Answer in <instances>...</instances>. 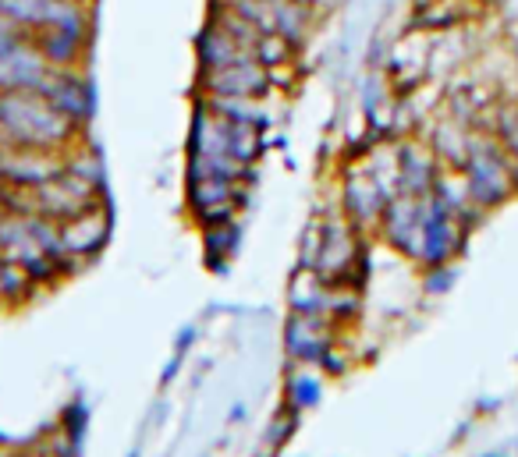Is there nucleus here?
<instances>
[{
	"label": "nucleus",
	"mask_w": 518,
	"mask_h": 457,
	"mask_svg": "<svg viewBox=\"0 0 518 457\" xmlns=\"http://www.w3.org/2000/svg\"><path fill=\"white\" fill-rule=\"evenodd\" d=\"M82 135L86 132H79L71 121H64L40 93H29V89L0 93V139L8 146L64 153Z\"/></svg>",
	"instance_id": "1"
},
{
	"label": "nucleus",
	"mask_w": 518,
	"mask_h": 457,
	"mask_svg": "<svg viewBox=\"0 0 518 457\" xmlns=\"http://www.w3.org/2000/svg\"><path fill=\"white\" fill-rule=\"evenodd\" d=\"M458 174H462L465 192L479 210L501 206L508 195H515V188H511V156L504 153L494 135L469 139V153H465Z\"/></svg>",
	"instance_id": "2"
},
{
	"label": "nucleus",
	"mask_w": 518,
	"mask_h": 457,
	"mask_svg": "<svg viewBox=\"0 0 518 457\" xmlns=\"http://www.w3.org/2000/svg\"><path fill=\"white\" fill-rule=\"evenodd\" d=\"M64 121H71L79 132H86L96 117V86L89 68H71V71H54L43 78V86L36 89Z\"/></svg>",
	"instance_id": "3"
},
{
	"label": "nucleus",
	"mask_w": 518,
	"mask_h": 457,
	"mask_svg": "<svg viewBox=\"0 0 518 457\" xmlns=\"http://www.w3.org/2000/svg\"><path fill=\"white\" fill-rule=\"evenodd\" d=\"M196 86L199 96H259V100L274 89L270 86V71L252 57H242V61L217 71H199Z\"/></svg>",
	"instance_id": "4"
},
{
	"label": "nucleus",
	"mask_w": 518,
	"mask_h": 457,
	"mask_svg": "<svg viewBox=\"0 0 518 457\" xmlns=\"http://www.w3.org/2000/svg\"><path fill=\"white\" fill-rule=\"evenodd\" d=\"M57 231H61V248L64 256L75 259V263H86V259L100 256V248L107 245L110 238V206L107 199L96 202V206H89L86 213H79V217L64 220V224H57Z\"/></svg>",
	"instance_id": "5"
},
{
	"label": "nucleus",
	"mask_w": 518,
	"mask_h": 457,
	"mask_svg": "<svg viewBox=\"0 0 518 457\" xmlns=\"http://www.w3.org/2000/svg\"><path fill=\"white\" fill-rule=\"evenodd\" d=\"M440 178V160L433 153V146H423V142H405L398 149V185L405 195H423L433 192Z\"/></svg>",
	"instance_id": "6"
},
{
	"label": "nucleus",
	"mask_w": 518,
	"mask_h": 457,
	"mask_svg": "<svg viewBox=\"0 0 518 457\" xmlns=\"http://www.w3.org/2000/svg\"><path fill=\"white\" fill-rule=\"evenodd\" d=\"M32 47L47 61V68L71 71V68H89V50H93V43H82V39L68 36V32L61 29H36L32 32Z\"/></svg>",
	"instance_id": "7"
},
{
	"label": "nucleus",
	"mask_w": 518,
	"mask_h": 457,
	"mask_svg": "<svg viewBox=\"0 0 518 457\" xmlns=\"http://www.w3.org/2000/svg\"><path fill=\"white\" fill-rule=\"evenodd\" d=\"M47 75H50V68H47V61L36 54L32 39L29 43H22L15 54L0 57V93H18V89L36 93Z\"/></svg>",
	"instance_id": "8"
},
{
	"label": "nucleus",
	"mask_w": 518,
	"mask_h": 457,
	"mask_svg": "<svg viewBox=\"0 0 518 457\" xmlns=\"http://www.w3.org/2000/svg\"><path fill=\"white\" fill-rule=\"evenodd\" d=\"M192 50H196V68L199 71H217V68H228V64L242 61V57H252V54H245V50L238 47L235 39L220 29L217 22H210V18H206L203 29L196 32Z\"/></svg>",
	"instance_id": "9"
},
{
	"label": "nucleus",
	"mask_w": 518,
	"mask_h": 457,
	"mask_svg": "<svg viewBox=\"0 0 518 457\" xmlns=\"http://www.w3.org/2000/svg\"><path fill=\"white\" fill-rule=\"evenodd\" d=\"M270 11H274V32L281 39H288L291 47L302 50L313 36V22L316 11L306 4H295V0H270Z\"/></svg>",
	"instance_id": "10"
},
{
	"label": "nucleus",
	"mask_w": 518,
	"mask_h": 457,
	"mask_svg": "<svg viewBox=\"0 0 518 457\" xmlns=\"http://www.w3.org/2000/svg\"><path fill=\"white\" fill-rule=\"evenodd\" d=\"M384 206H387L384 188H380L373 178H366V174H352V181H348V188H345L348 217H352L355 224H373V220H380Z\"/></svg>",
	"instance_id": "11"
},
{
	"label": "nucleus",
	"mask_w": 518,
	"mask_h": 457,
	"mask_svg": "<svg viewBox=\"0 0 518 457\" xmlns=\"http://www.w3.org/2000/svg\"><path fill=\"white\" fill-rule=\"evenodd\" d=\"M199 100H206V107H210L220 121L256 124V128H267L270 124V110L263 107L259 96H199Z\"/></svg>",
	"instance_id": "12"
},
{
	"label": "nucleus",
	"mask_w": 518,
	"mask_h": 457,
	"mask_svg": "<svg viewBox=\"0 0 518 457\" xmlns=\"http://www.w3.org/2000/svg\"><path fill=\"white\" fill-rule=\"evenodd\" d=\"M57 0H0V18L32 36L36 29H47L50 15H54Z\"/></svg>",
	"instance_id": "13"
},
{
	"label": "nucleus",
	"mask_w": 518,
	"mask_h": 457,
	"mask_svg": "<svg viewBox=\"0 0 518 457\" xmlns=\"http://www.w3.org/2000/svg\"><path fill=\"white\" fill-rule=\"evenodd\" d=\"M224 139H228V156L242 167L256 163L259 153H263V128H256V124L224 121Z\"/></svg>",
	"instance_id": "14"
},
{
	"label": "nucleus",
	"mask_w": 518,
	"mask_h": 457,
	"mask_svg": "<svg viewBox=\"0 0 518 457\" xmlns=\"http://www.w3.org/2000/svg\"><path fill=\"white\" fill-rule=\"evenodd\" d=\"M295 57H299V50L291 47L288 39L277 36V32H259L256 43H252V61H259L267 71L295 64Z\"/></svg>",
	"instance_id": "15"
},
{
	"label": "nucleus",
	"mask_w": 518,
	"mask_h": 457,
	"mask_svg": "<svg viewBox=\"0 0 518 457\" xmlns=\"http://www.w3.org/2000/svg\"><path fill=\"white\" fill-rule=\"evenodd\" d=\"M32 277L22 263H11V259H0V302L18 305L32 295Z\"/></svg>",
	"instance_id": "16"
},
{
	"label": "nucleus",
	"mask_w": 518,
	"mask_h": 457,
	"mask_svg": "<svg viewBox=\"0 0 518 457\" xmlns=\"http://www.w3.org/2000/svg\"><path fill=\"white\" fill-rule=\"evenodd\" d=\"M238 238H242V234H238L235 220L206 227V263H213L220 270V263H224V259H231L238 252Z\"/></svg>",
	"instance_id": "17"
},
{
	"label": "nucleus",
	"mask_w": 518,
	"mask_h": 457,
	"mask_svg": "<svg viewBox=\"0 0 518 457\" xmlns=\"http://www.w3.org/2000/svg\"><path fill=\"white\" fill-rule=\"evenodd\" d=\"M228 11H235L242 22H249L256 32H274V11L270 0H228Z\"/></svg>",
	"instance_id": "18"
},
{
	"label": "nucleus",
	"mask_w": 518,
	"mask_h": 457,
	"mask_svg": "<svg viewBox=\"0 0 518 457\" xmlns=\"http://www.w3.org/2000/svg\"><path fill=\"white\" fill-rule=\"evenodd\" d=\"M494 139L501 142V149L511 156V160H518V103H508V107L497 110Z\"/></svg>",
	"instance_id": "19"
},
{
	"label": "nucleus",
	"mask_w": 518,
	"mask_h": 457,
	"mask_svg": "<svg viewBox=\"0 0 518 457\" xmlns=\"http://www.w3.org/2000/svg\"><path fill=\"white\" fill-rule=\"evenodd\" d=\"M511 188L518 192V160H511Z\"/></svg>",
	"instance_id": "20"
},
{
	"label": "nucleus",
	"mask_w": 518,
	"mask_h": 457,
	"mask_svg": "<svg viewBox=\"0 0 518 457\" xmlns=\"http://www.w3.org/2000/svg\"><path fill=\"white\" fill-rule=\"evenodd\" d=\"M295 4H306V8H313V11L320 8V0H295Z\"/></svg>",
	"instance_id": "21"
},
{
	"label": "nucleus",
	"mask_w": 518,
	"mask_h": 457,
	"mask_svg": "<svg viewBox=\"0 0 518 457\" xmlns=\"http://www.w3.org/2000/svg\"><path fill=\"white\" fill-rule=\"evenodd\" d=\"M511 54H515V68H518V36L511 39Z\"/></svg>",
	"instance_id": "22"
},
{
	"label": "nucleus",
	"mask_w": 518,
	"mask_h": 457,
	"mask_svg": "<svg viewBox=\"0 0 518 457\" xmlns=\"http://www.w3.org/2000/svg\"><path fill=\"white\" fill-rule=\"evenodd\" d=\"M75 4H93V8H96V4H100V0H75Z\"/></svg>",
	"instance_id": "23"
},
{
	"label": "nucleus",
	"mask_w": 518,
	"mask_h": 457,
	"mask_svg": "<svg viewBox=\"0 0 518 457\" xmlns=\"http://www.w3.org/2000/svg\"><path fill=\"white\" fill-rule=\"evenodd\" d=\"M0 457H8V454H4V450H0Z\"/></svg>",
	"instance_id": "24"
}]
</instances>
